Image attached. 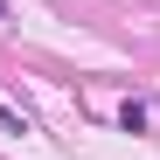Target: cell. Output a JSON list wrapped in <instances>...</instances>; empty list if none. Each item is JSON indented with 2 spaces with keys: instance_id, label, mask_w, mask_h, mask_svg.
I'll list each match as a JSON object with an SVG mask.
<instances>
[{
  "instance_id": "1",
  "label": "cell",
  "mask_w": 160,
  "mask_h": 160,
  "mask_svg": "<svg viewBox=\"0 0 160 160\" xmlns=\"http://www.w3.org/2000/svg\"><path fill=\"white\" fill-rule=\"evenodd\" d=\"M118 125H125V132H146V104L125 98V104H118Z\"/></svg>"
},
{
  "instance_id": "2",
  "label": "cell",
  "mask_w": 160,
  "mask_h": 160,
  "mask_svg": "<svg viewBox=\"0 0 160 160\" xmlns=\"http://www.w3.org/2000/svg\"><path fill=\"white\" fill-rule=\"evenodd\" d=\"M0 132H28V118H21V112H7V104H0Z\"/></svg>"
},
{
  "instance_id": "3",
  "label": "cell",
  "mask_w": 160,
  "mask_h": 160,
  "mask_svg": "<svg viewBox=\"0 0 160 160\" xmlns=\"http://www.w3.org/2000/svg\"><path fill=\"white\" fill-rule=\"evenodd\" d=\"M0 14H7V0H0Z\"/></svg>"
}]
</instances>
